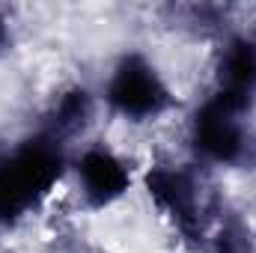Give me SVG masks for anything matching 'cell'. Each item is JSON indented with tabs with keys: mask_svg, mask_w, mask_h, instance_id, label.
Wrapping results in <instances>:
<instances>
[{
	"mask_svg": "<svg viewBox=\"0 0 256 253\" xmlns=\"http://www.w3.org/2000/svg\"><path fill=\"white\" fill-rule=\"evenodd\" d=\"M140 188L146 190L158 218L179 236L182 244L206 250L212 230L220 220V202L214 194L212 170L200 167L191 155L161 158L140 170Z\"/></svg>",
	"mask_w": 256,
	"mask_h": 253,
	"instance_id": "1",
	"label": "cell"
},
{
	"mask_svg": "<svg viewBox=\"0 0 256 253\" xmlns=\"http://www.w3.org/2000/svg\"><path fill=\"white\" fill-rule=\"evenodd\" d=\"M72 149L42 128H30L0 149V230L33 218L68 179Z\"/></svg>",
	"mask_w": 256,
	"mask_h": 253,
	"instance_id": "2",
	"label": "cell"
},
{
	"mask_svg": "<svg viewBox=\"0 0 256 253\" xmlns=\"http://www.w3.org/2000/svg\"><path fill=\"white\" fill-rule=\"evenodd\" d=\"M98 104L126 126H152L179 108V96L158 60L143 48H126L98 84Z\"/></svg>",
	"mask_w": 256,
	"mask_h": 253,
	"instance_id": "3",
	"label": "cell"
},
{
	"mask_svg": "<svg viewBox=\"0 0 256 253\" xmlns=\"http://www.w3.org/2000/svg\"><path fill=\"white\" fill-rule=\"evenodd\" d=\"M188 155L206 170H248L256 167L254 110L206 92L185 120Z\"/></svg>",
	"mask_w": 256,
	"mask_h": 253,
	"instance_id": "4",
	"label": "cell"
},
{
	"mask_svg": "<svg viewBox=\"0 0 256 253\" xmlns=\"http://www.w3.org/2000/svg\"><path fill=\"white\" fill-rule=\"evenodd\" d=\"M68 179L86 212H108L126 200L134 185H140V173L126 155L104 140H84L72 149Z\"/></svg>",
	"mask_w": 256,
	"mask_h": 253,
	"instance_id": "5",
	"label": "cell"
},
{
	"mask_svg": "<svg viewBox=\"0 0 256 253\" xmlns=\"http://www.w3.org/2000/svg\"><path fill=\"white\" fill-rule=\"evenodd\" d=\"M208 92L256 110V30H220Z\"/></svg>",
	"mask_w": 256,
	"mask_h": 253,
	"instance_id": "6",
	"label": "cell"
},
{
	"mask_svg": "<svg viewBox=\"0 0 256 253\" xmlns=\"http://www.w3.org/2000/svg\"><path fill=\"white\" fill-rule=\"evenodd\" d=\"M98 108H102L98 92L92 86L68 84L48 102V108L42 110V120H39L36 128H42L45 134L57 137L68 149H74L86 140V128L92 126Z\"/></svg>",
	"mask_w": 256,
	"mask_h": 253,
	"instance_id": "7",
	"label": "cell"
},
{
	"mask_svg": "<svg viewBox=\"0 0 256 253\" xmlns=\"http://www.w3.org/2000/svg\"><path fill=\"white\" fill-rule=\"evenodd\" d=\"M202 253H256V236L238 214H220Z\"/></svg>",
	"mask_w": 256,
	"mask_h": 253,
	"instance_id": "8",
	"label": "cell"
},
{
	"mask_svg": "<svg viewBox=\"0 0 256 253\" xmlns=\"http://www.w3.org/2000/svg\"><path fill=\"white\" fill-rule=\"evenodd\" d=\"M12 39H15V33H12V18H9V12L0 6V60L12 51Z\"/></svg>",
	"mask_w": 256,
	"mask_h": 253,
	"instance_id": "9",
	"label": "cell"
}]
</instances>
